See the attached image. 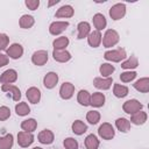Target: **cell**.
Returning a JSON list of instances; mask_svg holds the SVG:
<instances>
[{
  "mask_svg": "<svg viewBox=\"0 0 149 149\" xmlns=\"http://www.w3.org/2000/svg\"><path fill=\"white\" fill-rule=\"evenodd\" d=\"M126 57H127V54H126V50L123 48H119V49H115V50H108L104 54V58L106 61L115 62V63L121 62Z\"/></svg>",
  "mask_w": 149,
  "mask_h": 149,
  "instance_id": "1",
  "label": "cell"
},
{
  "mask_svg": "<svg viewBox=\"0 0 149 149\" xmlns=\"http://www.w3.org/2000/svg\"><path fill=\"white\" fill-rule=\"evenodd\" d=\"M120 40V36L118 34L116 30L114 29H107L105 35H104V38H102V45L105 48H111V47H114Z\"/></svg>",
  "mask_w": 149,
  "mask_h": 149,
  "instance_id": "2",
  "label": "cell"
},
{
  "mask_svg": "<svg viewBox=\"0 0 149 149\" xmlns=\"http://www.w3.org/2000/svg\"><path fill=\"white\" fill-rule=\"evenodd\" d=\"M142 107H143V105H142L139 100H136V99L127 100V101L123 102V105H122L123 112L127 113V114H130V115H132V114H135V113L139 112V111H141Z\"/></svg>",
  "mask_w": 149,
  "mask_h": 149,
  "instance_id": "3",
  "label": "cell"
},
{
  "mask_svg": "<svg viewBox=\"0 0 149 149\" xmlns=\"http://www.w3.org/2000/svg\"><path fill=\"white\" fill-rule=\"evenodd\" d=\"M98 134L104 140H112L115 135V130H114V128L111 123L104 122L102 125H100V127L98 129Z\"/></svg>",
  "mask_w": 149,
  "mask_h": 149,
  "instance_id": "4",
  "label": "cell"
},
{
  "mask_svg": "<svg viewBox=\"0 0 149 149\" xmlns=\"http://www.w3.org/2000/svg\"><path fill=\"white\" fill-rule=\"evenodd\" d=\"M125 15H126V6H125V3H115L109 8V16L114 21L122 19Z\"/></svg>",
  "mask_w": 149,
  "mask_h": 149,
  "instance_id": "5",
  "label": "cell"
},
{
  "mask_svg": "<svg viewBox=\"0 0 149 149\" xmlns=\"http://www.w3.org/2000/svg\"><path fill=\"white\" fill-rule=\"evenodd\" d=\"M33 142H34V135H33V133L23 132V130L17 133V143H19L20 147L27 148V147H29Z\"/></svg>",
  "mask_w": 149,
  "mask_h": 149,
  "instance_id": "6",
  "label": "cell"
},
{
  "mask_svg": "<svg viewBox=\"0 0 149 149\" xmlns=\"http://www.w3.org/2000/svg\"><path fill=\"white\" fill-rule=\"evenodd\" d=\"M31 62L33 64L37 66H42L48 62V51L45 50H37L31 56Z\"/></svg>",
  "mask_w": 149,
  "mask_h": 149,
  "instance_id": "7",
  "label": "cell"
},
{
  "mask_svg": "<svg viewBox=\"0 0 149 149\" xmlns=\"http://www.w3.org/2000/svg\"><path fill=\"white\" fill-rule=\"evenodd\" d=\"M69 27L68 21H55L49 26V33L51 35H59Z\"/></svg>",
  "mask_w": 149,
  "mask_h": 149,
  "instance_id": "8",
  "label": "cell"
},
{
  "mask_svg": "<svg viewBox=\"0 0 149 149\" xmlns=\"http://www.w3.org/2000/svg\"><path fill=\"white\" fill-rule=\"evenodd\" d=\"M73 93H74V86H73V84H71L69 81L62 84V86L59 88V95H61L62 99L68 100V99L72 98Z\"/></svg>",
  "mask_w": 149,
  "mask_h": 149,
  "instance_id": "9",
  "label": "cell"
},
{
  "mask_svg": "<svg viewBox=\"0 0 149 149\" xmlns=\"http://www.w3.org/2000/svg\"><path fill=\"white\" fill-rule=\"evenodd\" d=\"M17 79V72L13 69H8L6 71H3L0 76V83L1 84H10L16 81Z\"/></svg>",
  "mask_w": 149,
  "mask_h": 149,
  "instance_id": "10",
  "label": "cell"
},
{
  "mask_svg": "<svg viewBox=\"0 0 149 149\" xmlns=\"http://www.w3.org/2000/svg\"><path fill=\"white\" fill-rule=\"evenodd\" d=\"M22 55L23 48L19 43H13L12 45H9V48H7V56H9L13 59H19L20 57H22Z\"/></svg>",
  "mask_w": 149,
  "mask_h": 149,
  "instance_id": "11",
  "label": "cell"
},
{
  "mask_svg": "<svg viewBox=\"0 0 149 149\" xmlns=\"http://www.w3.org/2000/svg\"><path fill=\"white\" fill-rule=\"evenodd\" d=\"M58 83V74L56 72H48L43 78V85L45 88H54Z\"/></svg>",
  "mask_w": 149,
  "mask_h": 149,
  "instance_id": "12",
  "label": "cell"
},
{
  "mask_svg": "<svg viewBox=\"0 0 149 149\" xmlns=\"http://www.w3.org/2000/svg\"><path fill=\"white\" fill-rule=\"evenodd\" d=\"M1 90H2L3 92H8V93L12 95V98H13V100H14V101H19V100H20V98H21L20 88H19L17 86H15V85H10V84H2Z\"/></svg>",
  "mask_w": 149,
  "mask_h": 149,
  "instance_id": "13",
  "label": "cell"
},
{
  "mask_svg": "<svg viewBox=\"0 0 149 149\" xmlns=\"http://www.w3.org/2000/svg\"><path fill=\"white\" fill-rule=\"evenodd\" d=\"M112 83H113V79L111 77H107V78L97 77L93 79V85L99 90H108L112 86Z\"/></svg>",
  "mask_w": 149,
  "mask_h": 149,
  "instance_id": "14",
  "label": "cell"
},
{
  "mask_svg": "<svg viewBox=\"0 0 149 149\" xmlns=\"http://www.w3.org/2000/svg\"><path fill=\"white\" fill-rule=\"evenodd\" d=\"M37 139H38V141H40L41 143H43V144H51V143L54 142L55 136H54V133H52L50 129H43V130H41V132L38 133Z\"/></svg>",
  "mask_w": 149,
  "mask_h": 149,
  "instance_id": "15",
  "label": "cell"
},
{
  "mask_svg": "<svg viewBox=\"0 0 149 149\" xmlns=\"http://www.w3.org/2000/svg\"><path fill=\"white\" fill-rule=\"evenodd\" d=\"M26 95H27L28 100H29L31 104H37V102H40V100H41V91H40L37 87H35V86L29 87V88L27 90V92H26Z\"/></svg>",
  "mask_w": 149,
  "mask_h": 149,
  "instance_id": "16",
  "label": "cell"
},
{
  "mask_svg": "<svg viewBox=\"0 0 149 149\" xmlns=\"http://www.w3.org/2000/svg\"><path fill=\"white\" fill-rule=\"evenodd\" d=\"M77 29H78V35H77V38L78 40H81L84 37H87L88 34L91 33V26L86 21L79 22L78 26H77Z\"/></svg>",
  "mask_w": 149,
  "mask_h": 149,
  "instance_id": "17",
  "label": "cell"
},
{
  "mask_svg": "<svg viewBox=\"0 0 149 149\" xmlns=\"http://www.w3.org/2000/svg\"><path fill=\"white\" fill-rule=\"evenodd\" d=\"M101 34H100V31H98V30H93V31H91L90 34H88V36H87V42H88V44L92 47V48H98L99 45H100V43H101Z\"/></svg>",
  "mask_w": 149,
  "mask_h": 149,
  "instance_id": "18",
  "label": "cell"
},
{
  "mask_svg": "<svg viewBox=\"0 0 149 149\" xmlns=\"http://www.w3.org/2000/svg\"><path fill=\"white\" fill-rule=\"evenodd\" d=\"M93 24H94V27H95V30H98V31L105 29L106 26H107L106 17H105L101 13L94 14V15H93Z\"/></svg>",
  "mask_w": 149,
  "mask_h": 149,
  "instance_id": "19",
  "label": "cell"
},
{
  "mask_svg": "<svg viewBox=\"0 0 149 149\" xmlns=\"http://www.w3.org/2000/svg\"><path fill=\"white\" fill-rule=\"evenodd\" d=\"M52 57L55 61H57L59 63H65V62L71 59V54L66 50H54Z\"/></svg>",
  "mask_w": 149,
  "mask_h": 149,
  "instance_id": "20",
  "label": "cell"
},
{
  "mask_svg": "<svg viewBox=\"0 0 149 149\" xmlns=\"http://www.w3.org/2000/svg\"><path fill=\"white\" fill-rule=\"evenodd\" d=\"M134 88L137 90L139 92H142V93H147L149 91V78L148 77H143V78H140L139 80H136L134 84H133Z\"/></svg>",
  "mask_w": 149,
  "mask_h": 149,
  "instance_id": "21",
  "label": "cell"
},
{
  "mask_svg": "<svg viewBox=\"0 0 149 149\" xmlns=\"http://www.w3.org/2000/svg\"><path fill=\"white\" fill-rule=\"evenodd\" d=\"M73 14H74V9L72 8V6L64 5L57 9L55 16L56 17H71V16H73Z\"/></svg>",
  "mask_w": 149,
  "mask_h": 149,
  "instance_id": "22",
  "label": "cell"
},
{
  "mask_svg": "<svg viewBox=\"0 0 149 149\" xmlns=\"http://www.w3.org/2000/svg\"><path fill=\"white\" fill-rule=\"evenodd\" d=\"M105 104V94L101 92H94L91 95L90 99V105L93 107H101Z\"/></svg>",
  "mask_w": 149,
  "mask_h": 149,
  "instance_id": "23",
  "label": "cell"
},
{
  "mask_svg": "<svg viewBox=\"0 0 149 149\" xmlns=\"http://www.w3.org/2000/svg\"><path fill=\"white\" fill-rule=\"evenodd\" d=\"M147 118H148V115H147L146 112L139 111V112H136L135 114H132L129 122H132V123H134V125H136V126H140V125H143V123L147 121Z\"/></svg>",
  "mask_w": 149,
  "mask_h": 149,
  "instance_id": "24",
  "label": "cell"
},
{
  "mask_svg": "<svg viewBox=\"0 0 149 149\" xmlns=\"http://www.w3.org/2000/svg\"><path fill=\"white\" fill-rule=\"evenodd\" d=\"M35 23V20L31 15H28V14H24L20 17V21H19V24L22 29H29L34 26Z\"/></svg>",
  "mask_w": 149,
  "mask_h": 149,
  "instance_id": "25",
  "label": "cell"
},
{
  "mask_svg": "<svg viewBox=\"0 0 149 149\" xmlns=\"http://www.w3.org/2000/svg\"><path fill=\"white\" fill-rule=\"evenodd\" d=\"M69 45V38L65 36H61L57 37L54 42H52V47L54 50H65V48Z\"/></svg>",
  "mask_w": 149,
  "mask_h": 149,
  "instance_id": "26",
  "label": "cell"
},
{
  "mask_svg": "<svg viewBox=\"0 0 149 149\" xmlns=\"http://www.w3.org/2000/svg\"><path fill=\"white\" fill-rule=\"evenodd\" d=\"M90 99H91V94L88 91L86 90H80L78 92L77 95V101L81 105V106H88L90 105Z\"/></svg>",
  "mask_w": 149,
  "mask_h": 149,
  "instance_id": "27",
  "label": "cell"
},
{
  "mask_svg": "<svg viewBox=\"0 0 149 149\" xmlns=\"http://www.w3.org/2000/svg\"><path fill=\"white\" fill-rule=\"evenodd\" d=\"M36 127H37V121L35 119H27L21 122V128L23 132L33 133L36 129Z\"/></svg>",
  "mask_w": 149,
  "mask_h": 149,
  "instance_id": "28",
  "label": "cell"
},
{
  "mask_svg": "<svg viewBox=\"0 0 149 149\" xmlns=\"http://www.w3.org/2000/svg\"><path fill=\"white\" fill-rule=\"evenodd\" d=\"M85 148L86 149H98L99 148V140L94 134H90L85 139Z\"/></svg>",
  "mask_w": 149,
  "mask_h": 149,
  "instance_id": "29",
  "label": "cell"
},
{
  "mask_svg": "<svg viewBox=\"0 0 149 149\" xmlns=\"http://www.w3.org/2000/svg\"><path fill=\"white\" fill-rule=\"evenodd\" d=\"M14 143V139L12 134H6L0 137V149H12Z\"/></svg>",
  "mask_w": 149,
  "mask_h": 149,
  "instance_id": "30",
  "label": "cell"
},
{
  "mask_svg": "<svg viewBox=\"0 0 149 149\" xmlns=\"http://www.w3.org/2000/svg\"><path fill=\"white\" fill-rule=\"evenodd\" d=\"M71 128H72V132H73L74 134H77V135H83V134L87 130V126H86L81 120H76V121L72 123Z\"/></svg>",
  "mask_w": 149,
  "mask_h": 149,
  "instance_id": "31",
  "label": "cell"
},
{
  "mask_svg": "<svg viewBox=\"0 0 149 149\" xmlns=\"http://www.w3.org/2000/svg\"><path fill=\"white\" fill-rule=\"evenodd\" d=\"M115 126H116V128H118L120 132H122V133H127V132L130 129V122H129V120H127L126 118H119V119H116Z\"/></svg>",
  "mask_w": 149,
  "mask_h": 149,
  "instance_id": "32",
  "label": "cell"
},
{
  "mask_svg": "<svg viewBox=\"0 0 149 149\" xmlns=\"http://www.w3.org/2000/svg\"><path fill=\"white\" fill-rule=\"evenodd\" d=\"M113 93L116 98H125L128 94V87L125 85H121V84H114Z\"/></svg>",
  "mask_w": 149,
  "mask_h": 149,
  "instance_id": "33",
  "label": "cell"
},
{
  "mask_svg": "<svg viewBox=\"0 0 149 149\" xmlns=\"http://www.w3.org/2000/svg\"><path fill=\"white\" fill-rule=\"evenodd\" d=\"M15 112L17 115L24 116V115H28L30 113V107L28 106L27 102H19L15 105Z\"/></svg>",
  "mask_w": 149,
  "mask_h": 149,
  "instance_id": "34",
  "label": "cell"
},
{
  "mask_svg": "<svg viewBox=\"0 0 149 149\" xmlns=\"http://www.w3.org/2000/svg\"><path fill=\"white\" fill-rule=\"evenodd\" d=\"M137 65H139V61H137V58L135 56H130L127 61H125V62L121 63V68L122 69H126V70L135 69V68H137Z\"/></svg>",
  "mask_w": 149,
  "mask_h": 149,
  "instance_id": "35",
  "label": "cell"
},
{
  "mask_svg": "<svg viewBox=\"0 0 149 149\" xmlns=\"http://www.w3.org/2000/svg\"><path fill=\"white\" fill-rule=\"evenodd\" d=\"M114 70H115V68L109 63H102L100 65V69H99L100 73L102 74V78L104 77H109L114 72Z\"/></svg>",
  "mask_w": 149,
  "mask_h": 149,
  "instance_id": "36",
  "label": "cell"
},
{
  "mask_svg": "<svg viewBox=\"0 0 149 149\" xmlns=\"http://www.w3.org/2000/svg\"><path fill=\"white\" fill-rule=\"evenodd\" d=\"M86 120L91 125H95L100 121V113L98 111H88L86 114Z\"/></svg>",
  "mask_w": 149,
  "mask_h": 149,
  "instance_id": "37",
  "label": "cell"
},
{
  "mask_svg": "<svg viewBox=\"0 0 149 149\" xmlns=\"http://www.w3.org/2000/svg\"><path fill=\"white\" fill-rule=\"evenodd\" d=\"M136 72L135 71H126V72H122L121 74H120V79H121V81H123V83H129V81H132V80H134L135 79V77H136Z\"/></svg>",
  "mask_w": 149,
  "mask_h": 149,
  "instance_id": "38",
  "label": "cell"
},
{
  "mask_svg": "<svg viewBox=\"0 0 149 149\" xmlns=\"http://www.w3.org/2000/svg\"><path fill=\"white\" fill-rule=\"evenodd\" d=\"M63 146L65 149H78V142L73 137H66L63 141Z\"/></svg>",
  "mask_w": 149,
  "mask_h": 149,
  "instance_id": "39",
  "label": "cell"
},
{
  "mask_svg": "<svg viewBox=\"0 0 149 149\" xmlns=\"http://www.w3.org/2000/svg\"><path fill=\"white\" fill-rule=\"evenodd\" d=\"M10 116V109L7 106H0V121H5Z\"/></svg>",
  "mask_w": 149,
  "mask_h": 149,
  "instance_id": "40",
  "label": "cell"
},
{
  "mask_svg": "<svg viewBox=\"0 0 149 149\" xmlns=\"http://www.w3.org/2000/svg\"><path fill=\"white\" fill-rule=\"evenodd\" d=\"M8 43H9V37L6 34H0V50L7 49Z\"/></svg>",
  "mask_w": 149,
  "mask_h": 149,
  "instance_id": "41",
  "label": "cell"
},
{
  "mask_svg": "<svg viewBox=\"0 0 149 149\" xmlns=\"http://www.w3.org/2000/svg\"><path fill=\"white\" fill-rule=\"evenodd\" d=\"M24 5L28 7V9H30V10H35V9L38 8V6H40V1H38V0H26V1H24Z\"/></svg>",
  "mask_w": 149,
  "mask_h": 149,
  "instance_id": "42",
  "label": "cell"
},
{
  "mask_svg": "<svg viewBox=\"0 0 149 149\" xmlns=\"http://www.w3.org/2000/svg\"><path fill=\"white\" fill-rule=\"evenodd\" d=\"M8 62H9L8 56H6V55H3V54H0V68H2V66H5V65H7V64H8Z\"/></svg>",
  "mask_w": 149,
  "mask_h": 149,
  "instance_id": "43",
  "label": "cell"
},
{
  "mask_svg": "<svg viewBox=\"0 0 149 149\" xmlns=\"http://www.w3.org/2000/svg\"><path fill=\"white\" fill-rule=\"evenodd\" d=\"M58 2H59V0H55V1H50L48 5H49V6H52V5H56V3H58Z\"/></svg>",
  "mask_w": 149,
  "mask_h": 149,
  "instance_id": "44",
  "label": "cell"
},
{
  "mask_svg": "<svg viewBox=\"0 0 149 149\" xmlns=\"http://www.w3.org/2000/svg\"><path fill=\"white\" fill-rule=\"evenodd\" d=\"M33 149H43V148H41V147H34Z\"/></svg>",
  "mask_w": 149,
  "mask_h": 149,
  "instance_id": "45",
  "label": "cell"
}]
</instances>
